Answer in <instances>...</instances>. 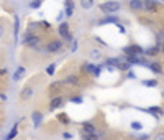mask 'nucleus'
Listing matches in <instances>:
<instances>
[{
    "instance_id": "412c9836",
    "label": "nucleus",
    "mask_w": 164,
    "mask_h": 140,
    "mask_svg": "<svg viewBox=\"0 0 164 140\" xmlns=\"http://www.w3.org/2000/svg\"><path fill=\"white\" fill-rule=\"evenodd\" d=\"M92 5H94V0H80V7L84 10H90Z\"/></svg>"
},
{
    "instance_id": "423d86ee",
    "label": "nucleus",
    "mask_w": 164,
    "mask_h": 140,
    "mask_svg": "<svg viewBox=\"0 0 164 140\" xmlns=\"http://www.w3.org/2000/svg\"><path fill=\"white\" fill-rule=\"evenodd\" d=\"M62 104H64V99H62L61 96H54L51 99V102H49V111H56V109H59Z\"/></svg>"
},
{
    "instance_id": "473e14b6",
    "label": "nucleus",
    "mask_w": 164,
    "mask_h": 140,
    "mask_svg": "<svg viewBox=\"0 0 164 140\" xmlns=\"http://www.w3.org/2000/svg\"><path fill=\"white\" fill-rule=\"evenodd\" d=\"M82 140H98V135H84Z\"/></svg>"
},
{
    "instance_id": "6e6552de",
    "label": "nucleus",
    "mask_w": 164,
    "mask_h": 140,
    "mask_svg": "<svg viewBox=\"0 0 164 140\" xmlns=\"http://www.w3.org/2000/svg\"><path fill=\"white\" fill-rule=\"evenodd\" d=\"M157 8H159V5H157L156 0H144V10L146 12H157Z\"/></svg>"
},
{
    "instance_id": "2eb2a0df",
    "label": "nucleus",
    "mask_w": 164,
    "mask_h": 140,
    "mask_svg": "<svg viewBox=\"0 0 164 140\" xmlns=\"http://www.w3.org/2000/svg\"><path fill=\"white\" fill-rule=\"evenodd\" d=\"M61 89H62V81H54V82H51V86H49L51 92H58Z\"/></svg>"
},
{
    "instance_id": "4be33fe9",
    "label": "nucleus",
    "mask_w": 164,
    "mask_h": 140,
    "mask_svg": "<svg viewBox=\"0 0 164 140\" xmlns=\"http://www.w3.org/2000/svg\"><path fill=\"white\" fill-rule=\"evenodd\" d=\"M58 120L61 124H64V125H69V117L66 114H58Z\"/></svg>"
},
{
    "instance_id": "f3484780",
    "label": "nucleus",
    "mask_w": 164,
    "mask_h": 140,
    "mask_svg": "<svg viewBox=\"0 0 164 140\" xmlns=\"http://www.w3.org/2000/svg\"><path fill=\"white\" fill-rule=\"evenodd\" d=\"M159 51H161V46H153V48H148V50H144V53L148 54V56H156L157 53H159Z\"/></svg>"
},
{
    "instance_id": "ea45409f",
    "label": "nucleus",
    "mask_w": 164,
    "mask_h": 140,
    "mask_svg": "<svg viewBox=\"0 0 164 140\" xmlns=\"http://www.w3.org/2000/svg\"><path fill=\"white\" fill-rule=\"evenodd\" d=\"M41 27H46V28H49V23H48V21H41Z\"/></svg>"
},
{
    "instance_id": "39448f33",
    "label": "nucleus",
    "mask_w": 164,
    "mask_h": 140,
    "mask_svg": "<svg viewBox=\"0 0 164 140\" xmlns=\"http://www.w3.org/2000/svg\"><path fill=\"white\" fill-rule=\"evenodd\" d=\"M82 132H84V135H97V129L92 122H84L82 124Z\"/></svg>"
},
{
    "instance_id": "a878e982",
    "label": "nucleus",
    "mask_w": 164,
    "mask_h": 140,
    "mask_svg": "<svg viewBox=\"0 0 164 140\" xmlns=\"http://www.w3.org/2000/svg\"><path fill=\"white\" fill-rule=\"evenodd\" d=\"M94 69H95V66H94V64H85V66H82V71H84V73L94 74Z\"/></svg>"
},
{
    "instance_id": "5701e85b",
    "label": "nucleus",
    "mask_w": 164,
    "mask_h": 140,
    "mask_svg": "<svg viewBox=\"0 0 164 140\" xmlns=\"http://www.w3.org/2000/svg\"><path fill=\"white\" fill-rule=\"evenodd\" d=\"M100 23H118V20H117V17H113V15H108V17H105V18L100 21Z\"/></svg>"
},
{
    "instance_id": "a211bd4d",
    "label": "nucleus",
    "mask_w": 164,
    "mask_h": 140,
    "mask_svg": "<svg viewBox=\"0 0 164 140\" xmlns=\"http://www.w3.org/2000/svg\"><path fill=\"white\" fill-rule=\"evenodd\" d=\"M72 12H74V2L72 0H66V15L71 17Z\"/></svg>"
},
{
    "instance_id": "6ab92c4d",
    "label": "nucleus",
    "mask_w": 164,
    "mask_h": 140,
    "mask_svg": "<svg viewBox=\"0 0 164 140\" xmlns=\"http://www.w3.org/2000/svg\"><path fill=\"white\" fill-rule=\"evenodd\" d=\"M90 58H92L94 61H98L100 58H102V51H100V50H97V48L90 50Z\"/></svg>"
},
{
    "instance_id": "c9c22d12",
    "label": "nucleus",
    "mask_w": 164,
    "mask_h": 140,
    "mask_svg": "<svg viewBox=\"0 0 164 140\" xmlns=\"http://www.w3.org/2000/svg\"><path fill=\"white\" fill-rule=\"evenodd\" d=\"M95 41H97V43H100L102 46H107V43H105V41L102 40V38H98V36H95Z\"/></svg>"
},
{
    "instance_id": "f704fd0d",
    "label": "nucleus",
    "mask_w": 164,
    "mask_h": 140,
    "mask_svg": "<svg viewBox=\"0 0 164 140\" xmlns=\"http://www.w3.org/2000/svg\"><path fill=\"white\" fill-rule=\"evenodd\" d=\"M76 50H77V41H76V40H72V43H71V51L74 53Z\"/></svg>"
},
{
    "instance_id": "c85d7f7f",
    "label": "nucleus",
    "mask_w": 164,
    "mask_h": 140,
    "mask_svg": "<svg viewBox=\"0 0 164 140\" xmlns=\"http://www.w3.org/2000/svg\"><path fill=\"white\" fill-rule=\"evenodd\" d=\"M41 3H43V0H33L31 3H30V7L31 8H39L41 7Z\"/></svg>"
},
{
    "instance_id": "b1692460",
    "label": "nucleus",
    "mask_w": 164,
    "mask_h": 140,
    "mask_svg": "<svg viewBox=\"0 0 164 140\" xmlns=\"http://www.w3.org/2000/svg\"><path fill=\"white\" fill-rule=\"evenodd\" d=\"M23 73H25V68H23V66H20L18 69L15 71V76H13V79H15V81H18L20 78L23 76Z\"/></svg>"
},
{
    "instance_id": "dca6fc26",
    "label": "nucleus",
    "mask_w": 164,
    "mask_h": 140,
    "mask_svg": "<svg viewBox=\"0 0 164 140\" xmlns=\"http://www.w3.org/2000/svg\"><path fill=\"white\" fill-rule=\"evenodd\" d=\"M105 64L108 68H118L120 60H118V58H107V60H105Z\"/></svg>"
},
{
    "instance_id": "f03ea898",
    "label": "nucleus",
    "mask_w": 164,
    "mask_h": 140,
    "mask_svg": "<svg viewBox=\"0 0 164 140\" xmlns=\"http://www.w3.org/2000/svg\"><path fill=\"white\" fill-rule=\"evenodd\" d=\"M41 43V38H39L38 35H31L30 31L28 33L23 35V45H26V46L30 48H36Z\"/></svg>"
},
{
    "instance_id": "a19ab883",
    "label": "nucleus",
    "mask_w": 164,
    "mask_h": 140,
    "mask_svg": "<svg viewBox=\"0 0 164 140\" xmlns=\"http://www.w3.org/2000/svg\"><path fill=\"white\" fill-rule=\"evenodd\" d=\"M128 78H130V79H133V78H135V73H131V71H130V73H128Z\"/></svg>"
},
{
    "instance_id": "f257e3e1",
    "label": "nucleus",
    "mask_w": 164,
    "mask_h": 140,
    "mask_svg": "<svg viewBox=\"0 0 164 140\" xmlns=\"http://www.w3.org/2000/svg\"><path fill=\"white\" fill-rule=\"evenodd\" d=\"M120 8H122V3L117 2V0H108V2H104V3L98 5V10H102L104 13H108V15L118 12Z\"/></svg>"
},
{
    "instance_id": "72a5a7b5",
    "label": "nucleus",
    "mask_w": 164,
    "mask_h": 140,
    "mask_svg": "<svg viewBox=\"0 0 164 140\" xmlns=\"http://www.w3.org/2000/svg\"><path fill=\"white\" fill-rule=\"evenodd\" d=\"M100 71H102V66H95V69H94V74H92V76H95V78H98V74H100Z\"/></svg>"
},
{
    "instance_id": "0eeeda50",
    "label": "nucleus",
    "mask_w": 164,
    "mask_h": 140,
    "mask_svg": "<svg viewBox=\"0 0 164 140\" xmlns=\"http://www.w3.org/2000/svg\"><path fill=\"white\" fill-rule=\"evenodd\" d=\"M130 8L133 12H141V10H144V0H130Z\"/></svg>"
},
{
    "instance_id": "2f4dec72",
    "label": "nucleus",
    "mask_w": 164,
    "mask_h": 140,
    "mask_svg": "<svg viewBox=\"0 0 164 140\" xmlns=\"http://www.w3.org/2000/svg\"><path fill=\"white\" fill-rule=\"evenodd\" d=\"M128 68H130V63H122V61H120V64H118V69H123V71H126Z\"/></svg>"
},
{
    "instance_id": "cd10ccee",
    "label": "nucleus",
    "mask_w": 164,
    "mask_h": 140,
    "mask_svg": "<svg viewBox=\"0 0 164 140\" xmlns=\"http://www.w3.org/2000/svg\"><path fill=\"white\" fill-rule=\"evenodd\" d=\"M54 71H56V64H54V63H52V64H49V66L46 68V73L49 74V76H52V74H54Z\"/></svg>"
},
{
    "instance_id": "393cba45",
    "label": "nucleus",
    "mask_w": 164,
    "mask_h": 140,
    "mask_svg": "<svg viewBox=\"0 0 164 140\" xmlns=\"http://www.w3.org/2000/svg\"><path fill=\"white\" fill-rule=\"evenodd\" d=\"M143 86H146V87H156L157 86V81L156 79H146V81H143Z\"/></svg>"
},
{
    "instance_id": "1a4fd4ad",
    "label": "nucleus",
    "mask_w": 164,
    "mask_h": 140,
    "mask_svg": "<svg viewBox=\"0 0 164 140\" xmlns=\"http://www.w3.org/2000/svg\"><path fill=\"white\" fill-rule=\"evenodd\" d=\"M33 92H35V91H33V87L31 86H26L25 89L21 91L20 97H21L23 100H28V99H31V97H33Z\"/></svg>"
},
{
    "instance_id": "c756f323",
    "label": "nucleus",
    "mask_w": 164,
    "mask_h": 140,
    "mask_svg": "<svg viewBox=\"0 0 164 140\" xmlns=\"http://www.w3.org/2000/svg\"><path fill=\"white\" fill-rule=\"evenodd\" d=\"M151 140H164V132H157V133H154Z\"/></svg>"
},
{
    "instance_id": "aec40b11",
    "label": "nucleus",
    "mask_w": 164,
    "mask_h": 140,
    "mask_svg": "<svg viewBox=\"0 0 164 140\" xmlns=\"http://www.w3.org/2000/svg\"><path fill=\"white\" fill-rule=\"evenodd\" d=\"M148 112L154 114V115H164V111L161 109V107H157V106H153V107H149V109H148Z\"/></svg>"
},
{
    "instance_id": "bb28decb",
    "label": "nucleus",
    "mask_w": 164,
    "mask_h": 140,
    "mask_svg": "<svg viewBox=\"0 0 164 140\" xmlns=\"http://www.w3.org/2000/svg\"><path fill=\"white\" fill-rule=\"evenodd\" d=\"M130 127L133 129V130H141V129H143V124L135 120V122H131V125H130Z\"/></svg>"
},
{
    "instance_id": "4468645a",
    "label": "nucleus",
    "mask_w": 164,
    "mask_h": 140,
    "mask_svg": "<svg viewBox=\"0 0 164 140\" xmlns=\"http://www.w3.org/2000/svg\"><path fill=\"white\" fill-rule=\"evenodd\" d=\"M17 135H18V124H15V125L12 127L10 133H8V135H7V137H5L3 140H13L15 137H17Z\"/></svg>"
},
{
    "instance_id": "37998d69",
    "label": "nucleus",
    "mask_w": 164,
    "mask_h": 140,
    "mask_svg": "<svg viewBox=\"0 0 164 140\" xmlns=\"http://www.w3.org/2000/svg\"><path fill=\"white\" fill-rule=\"evenodd\" d=\"M163 97H164V92H163Z\"/></svg>"
},
{
    "instance_id": "79ce46f5",
    "label": "nucleus",
    "mask_w": 164,
    "mask_h": 140,
    "mask_svg": "<svg viewBox=\"0 0 164 140\" xmlns=\"http://www.w3.org/2000/svg\"><path fill=\"white\" fill-rule=\"evenodd\" d=\"M161 51H164V43H163V45H161Z\"/></svg>"
},
{
    "instance_id": "ddd939ff",
    "label": "nucleus",
    "mask_w": 164,
    "mask_h": 140,
    "mask_svg": "<svg viewBox=\"0 0 164 140\" xmlns=\"http://www.w3.org/2000/svg\"><path fill=\"white\" fill-rule=\"evenodd\" d=\"M64 82L66 84H71V86H79V78L76 74H69V76L64 79Z\"/></svg>"
},
{
    "instance_id": "e433bc0d",
    "label": "nucleus",
    "mask_w": 164,
    "mask_h": 140,
    "mask_svg": "<svg viewBox=\"0 0 164 140\" xmlns=\"http://www.w3.org/2000/svg\"><path fill=\"white\" fill-rule=\"evenodd\" d=\"M62 137H64V139H71V137H72V133H69V132H64V133H62Z\"/></svg>"
},
{
    "instance_id": "9d476101",
    "label": "nucleus",
    "mask_w": 164,
    "mask_h": 140,
    "mask_svg": "<svg viewBox=\"0 0 164 140\" xmlns=\"http://www.w3.org/2000/svg\"><path fill=\"white\" fill-rule=\"evenodd\" d=\"M148 68H149L153 73H156V74L163 73V66H161V63H159V61H151L149 64H148Z\"/></svg>"
},
{
    "instance_id": "9b49d317",
    "label": "nucleus",
    "mask_w": 164,
    "mask_h": 140,
    "mask_svg": "<svg viewBox=\"0 0 164 140\" xmlns=\"http://www.w3.org/2000/svg\"><path fill=\"white\" fill-rule=\"evenodd\" d=\"M58 31L62 38H67V36H69V25H67V21H62V23L59 25Z\"/></svg>"
},
{
    "instance_id": "7ed1b4c3",
    "label": "nucleus",
    "mask_w": 164,
    "mask_h": 140,
    "mask_svg": "<svg viewBox=\"0 0 164 140\" xmlns=\"http://www.w3.org/2000/svg\"><path fill=\"white\" fill-rule=\"evenodd\" d=\"M61 48H62V41L61 40H52L46 45V53H58Z\"/></svg>"
},
{
    "instance_id": "4c0bfd02",
    "label": "nucleus",
    "mask_w": 164,
    "mask_h": 140,
    "mask_svg": "<svg viewBox=\"0 0 164 140\" xmlns=\"http://www.w3.org/2000/svg\"><path fill=\"white\" fill-rule=\"evenodd\" d=\"M0 99H2V102H7V96L5 94H0Z\"/></svg>"
},
{
    "instance_id": "f8f14e48",
    "label": "nucleus",
    "mask_w": 164,
    "mask_h": 140,
    "mask_svg": "<svg viewBox=\"0 0 164 140\" xmlns=\"http://www.w3.org/2000/svg\"><path fill=\"white\" fill-rule=\"evenodd\" d=\"M31 120H33V125H35V129H38L39 127V124H41V120H43V114L41 112H33L31 114Z\"/></svg>"
},
{
    "instance_id": "20e7f679",
    "label": "nucleus",
    "mask_w": 164,
    "mask_h": 140,
    "mask_svg": "<svg viewBox=\"0 0 164 140\" xmlns=\"http://www.w3.org/2000/svg\"><path fill=\"white\" fill-rule=\"evenodd\" d=\"M123 53L126 56H133V54H139V53H144V50L138 45H130V46H125L123 48Z\"/></svg>"
},
{
    "instance_id": "7c9ffc66",
    "label": "nucleus",
    "mask_w": 164,
    "mask_h": 140,
    "mask_svg": "<svg viewBox=\"0 0 164 140\" xmlns=\"http://www.w3.org/2000/svg\"><path fill=\"white\" fill-rule=\"evenodd\" d=\"M71 102H74V104H82V97L80 96H74V97H71Z\"/></svg>"
},
{
    "instance_id": "58836bf2",
    "label": "nucleus",
    "mask_w": 164,
    "mask_h": 140,
    "mask_svg": "<svg viewBox=\"0 0 164 140\" xmlns=\"http://www.w3.org/2000/svg\"><path fill=\"white\" fill-rule=\"evenodd\" d=\"M138 140H148V135H139V137H138Z\"/></svg>"
}]
</instances>
